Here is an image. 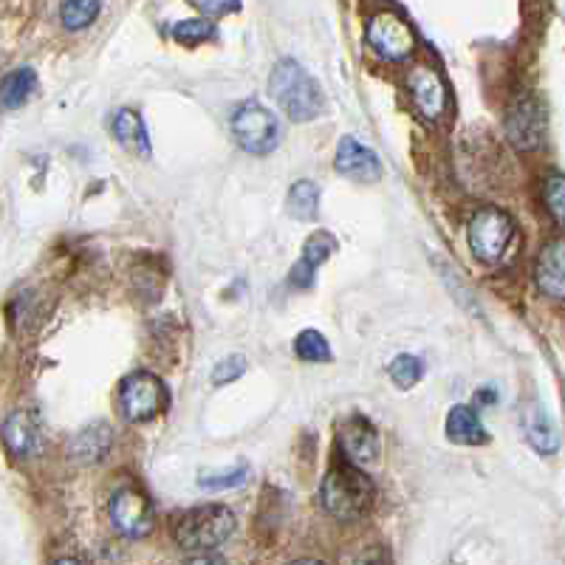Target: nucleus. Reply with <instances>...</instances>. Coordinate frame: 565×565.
Here are the masks:
<instances>
[{
	"mask_svg": "<svg viewBox=\"0 0 565 565\" xmlns=\"http://www.w3.org/2000/svg\"><path fill=\"white\" fill-rule=\"evenodd\" d=\"M319 497L325 512L334 515L337 520H360L373 507L376 487L360 466L345 461L329 469L319 487Z\"/></svg>",
	"mask_w": 565,
	"mask_h": 565,
	"instance_id": "1",
	"label": "nucleus"
},
{
	"mask_svg": "<svg viewBox=\"0 0 565 565\" xmlns=\"http://www.w3.org/2000/svg\"><path fill=\"white\" fill-rule=\"evenodd\" d=\"M269 88L277 105L294 122H311V119L322 113V91L317 79L294 59H280L272 71Z\"/></svg>",
	"mask_w": 565,
	"mask_h": 565,
	"instance_id": "2",
	"label": "nucleus"
},
{
	"mask_svg": "<svg viewBox=\"0 0 565 565\" xmlns=\"http://www.w3.org/2000/svg\"><path fill=\"white\" fill-rule=\"evenodd\" d=\"M235 531V515L218 503H206L184 512L173 526V538L184 551L206 554L224 546Z\"/></svg>",
	"mask_w": 565,
	"mask_h": 565,
	"instance_id": "3",
	"label": "nucleus"
},
{
	"mask_svg": "<svg viewBox=\"0 0 565 565\" xmlns=\"http://www.w3.org/2000/svg\"><path fill=\"white\" fill-rule=\"evenodd\" d=\"M515 241V221L509 213L497 206H484L469 221V249L487 266H495L503 260Z\"/></svg>",
	"mask_w": 565,
	"mask_h": 565,
	"instance_id": "4",
	"label": "nucleus"
},
{
	"mask_svg": "<svg viewBox=\"0 0 565 565\" xmlns=\"http://www.w3.org/2000/svg\"><path fill=\"white\" fill-rule=\"evenodd\" d=\"M229 128H232L235 141L252 156L272 153L280 141V128H277L275 113L257 102H244L241 108H237L232 113Z\"/></svg>",
	"mask_w": 565,
	"mask_h": 565,
	"instance_id": "5",
	"label": "nucleus"
},
{
	"mask_svg": "<svg viewBox=\"0 0 565 565\" xmlns=\"http://www.w3.org/2000/svg\"><path fill=\"white\" fill-rule=\"evenodd\" d=\"M170 404V393L164 388V382L147 371L131 373L122 388H119V407H122V415L133 424L151 422L159 413H164Z\"/></svg>",
	"mask_w": 565,
	"mask_h": 565,
	"instance_id": "6",
	"label": "nucleus"
},
{
	"mask_svg": "<svg viewBox=\"0 0 565 565\" xmlns=\"http://www.w3.org/2000/svg\"><path fill=\"white\" fill-rule=\"evenodd\" d=\"M507 139L515 151H538L546 139V108L534 94L518 97L507 110Z\"/></svg>",
	"mask_w": 565,
	"mask_h": 565,
	"instance_id": "7",
	"label": "nucleus"
},
{
	"mask_svg": "<svg viewBox=\"0 0 565 565\" xmlns=\"http://www.w3.org/2000/svg\"><path fill=\"white\" fill-rule=\"evenodd\" d=\"M365 37L368 43L373 46V51L384 59H407L415 48V32L413 26L396 15V12H379L368 20V28H365Z\"/></svg>",
	"mask_w": 565,
	"mask_h": 565,
	"instance_id": "8",
	"label": "nucleus"
},
{
	"mask_svg": "<svg viewBox=\"0 0 565 565\" xmlns=\"http://www.w3.org/2000/svg\"><path fill=\"white\" fill-rule=\"evenodd\" d=\"M108 512H110L113 528L122 534V538H131V540H139V538H144V534H151V528L156 523L151 500H147V495L139 492L136 487L119 489L110 497Z\"/></svg>",
	"mask_w": 565,
	"mask_h": 565,
	"instance_id": "9",
	"label": "nucleus"
},
{
	"mask_svg": "<svg viewBox=\"0 0 565 565\" xmlns=\"http://www.w3.org/2000/svg\"><path fill=\"white\" fill-rule=\"evenodd\" d=\"M407 88H410L415 110H419L427 122H435L444 113V108H447V88H444V79L435 68L415 66L407 77Z\"/></svg>",
	"mask_w": 565,
	"mask_h": 565,
	"instance_id": "10",
	"label": "nucleus"
},
{
	"mask_svg": "<svg viewBox=\"0 0 565 565\" xmlns=\"http://www.w3.org/2000/svg\"><path fill=\"white\" fill-rule=\"evenodd\" d=\"M337 441L345 461L351 464H371L379 458V433L362 415H351L348 422H342Z\"/></svg>",
	"mask_w": 565,
	"mask_h": 565,
	"instance_id": "11",
	"label": "nucleus"
},
{
	"mask_svg": "<svg viewBox=\"0 0 565 565\" xmlns=\"http://www.w3.org/2000/svg\"><path fill=\"white\" fill-rule=\"evenodd\" d=\"M337 173L353 182L373 184L382 178V164L371 147L360 144L353 136H345L337 147Z\"/></svg>",
	"mask_w": 565,
	"mask_h": 565,
	"instance_id": "12",
	"label": "nucleus"
},
{
	"mask_svg": "<svg viewBox=\"0 0 565 565\" xmlns=\"http://www.w3.org/2000/svg\"><path fill=\"white\" fill-rule=\"evenodd\" d=\"M4 441L15 458H35L43 453V433L32 413L15 410L4 424Z\"/></svg>",
	"mask_w": 565,
	"mask_h": 565,
	"instance_id": "13",
	"label": "nucleus"
},
{
	"mask_svg": "<svg viewBox=\"0 0 565 565\" xmlns=\"http://www.w3.org/2000/svg\"><path fill=\"white\" fill-rule=\"evenodd\" d=\"M534 277L543 294L554 297V300H565V237L549 241L540 255L538 266H534Z\"/></svg>",
	"mask_w": 565,
	"mask_h": 565,
	"instance_id": "14",
	"label": "nucleus"
},
{
	"mask_svg": "<svg viewBox=\"0 0 565 565\" xmlns=\"http://www.w3.org/2000/svg\"><path fill=\"white\" fill-rule=\"evenodd\" d=\"M337 249V237L329 235V232H314L306 246H303V257L294 263V269H291V286L297 288H309L314 283V272H317V266L325 263L331 257V252Z\"/></svg>",
	"mask_w": 565,
	"mask_h": 565,
	"instance_id": "15",
	"label": "nucleus"
},
{
	"mask_svg": "<svg viewBox=\"0 0 565 565\" xmlns=\"http://www.w3.org/2000/svg\"><path fill=\"white\" fill-rule=\"evenodd\" d=\"M523 427H526V438L534 450L540 455H554L560 450V435H557V427L554 422L549 419V413L538 404L531 402L523 413Z\"/></svg>",
	"mask_w": 565,
	"mask_h": 565,
	"instance_id": "16",
	"label": "nucleus"
},
{
	"mask_svg": "<svg viewBox=\"0 0 565 565\" xmlns=\"http://www.w3.org/2000/svg\"><path fill=\"white\" fill-rule=\"evenodd\" d=\"M447 435L455 444H466V447H475V444L487 441V430L484 422L475 407L469 404H455L447 415Z\"/></svg>",
	"mask_w": 565,
	"mask_h": 565,
	"instance_id": "17",
	"label": "nucleus"
},
{
	"mask_svg": "<svg viewBox=\"0 0 565 565\" xmlns=\"http://www.w3.org/2000/svg\"><path fill=\"white\" fill-rule=\"evenodd\" d=\"M35 91H37V74L28 68V66H23V68H17V71H12V74L4 77L0 99H4V108H6V110H17V108H23L28 99L35 97Z\"/></svg>",
	"mask_w": 565,
	"mask_h": 565,
	"instance_id": "18",
	"label": "nucleus"
},
{
	"mask_svg": "<svg viewBox=\"0 0 565 565\" xmlns=\"http://www.w3.org/2000/svg\"><path fill=\"white\" fill-rule=\"evenodd\" d=\"M110 430L108 424H94V427H85L74 444H71V455L79 458V461H102L110 450Z\"/></svg>",
	"mask_w": 565,
	"mask_h": 565,
	"instance_id": "19",
	"label": "nucleus"
},
{
	"mask_svg": "<svg viewBox=\"0 0 565 565\" xmlns=\"http://www.w3.org/2000/svg\"><path fill=\"white\" fill-rule=\"evenodd\" d=\"M113 133L125 147H133V151L151 156V141H147L144 122H141V116L136 110H128V108L119 110L116 119H113Z\"/></svg>",
	"mask_w": 565,
	"mask_h": 565,
	"instance_id": "20",
	"label": "nucleus"
},
{
	"mask_svg": "<svg viewBox=\"0 0 565 565\" xmlns=\"http://www.w3.org/2000/svg\"><path fill=\"white\" fill-rule=\"evenodd\" d=\"M286 204H288L286 210H288L291 218L311 221V218H317V210H319V187L314 182H309V178H303V182H297L288 190Z\"/></svg>",
	"mask_w": 565,
	"mask_h": 565,
	"instance_id": "21",
	"label": "nucleus"
},
{
	"mask_svg": "<svg viewBox=\"0 0 565 565\" xmlns=\"http://www.w3.org/2000/svg\"><path fill=\"white\" fill-rule=\"evenodd\" d=\"M102 9V0H63L59 6V17L68 32H79V28L91 26Z\"/></svg>",
	"mask_w": 565,
	"mask_h": 565,
	"instance_id": "22",
	"label": "nucleus"
},
{
	"mask_svg": "<svg viewBox=\"0 0 565 565\" xmlns=\"http://www.w3.org/2000/svg\"><path fill=\"white\" fill-rule=\"evenodd\" d=\"M294 353L300 356L303 362H329L331 360V348H329V340H325L319 331L314 329H306L297 334L294 340Z\"/></svg>",
	"mask_w": 565,
	"mask_h": 565,
	"instance_id": "23",
	"label": "nucleus"
},
{
	"mask_svg": "<svg viewBox=\"0 0 565 565\" xmlns=\"http://www.w3.org/2000/svg\"><path fill=\"white\" fill-rule=\"evenodd\" d=\"M391 379L399 384V388H413L415 382H419L422 376H424V365H422V360L419 356H413V353H402V356H396V360L391 362Z\"/></svg>",
	"mask_w": 565,
	"mask_h": 565,
	"instance_id": "24",
	"label": "nucleus"
},
{
	"mask_svg": "<svg viewBox=\"0 0 565 565\" xmlns=\"http://www.w3.org/2000/svg\"><path fill=\"white\" fill-rule=\"evenodd\" d=\"M173 37L182 46H198L204 40L215 37V26L210 20H182L173 26Z\"/></svg>",
	"mask_w": 565,
	"mask_h": 565,
	"instance_id": "25",
	"label": "nucleus"
},
{
	"mask_svg": "<svg viewBox=\"0 0 565 565\" xmlns=\"http://www.w3.org/2000/svg\"><path fill=\"white\" fill-rule=\"evenodd\" d=\"M546 210L560 229H565V175H551L543 190Z\"/></svg>",
	"mask_w": 565,
	"mask_h": 565,
	"instance_id": "26",
	"label": "nucleus"
},
{
	"mask_svg": "<svg viewBox=\"0 0 565 565\" xmlns=\"http://www.w3.org/2000/svg\"><path fill=\"white\" fill-rule=\"evenodd\" d=\"M246 478H249V469H246V466H237V469H232V472L218 475V478H213V475H204L198 484H201L204 489H235V487L246 484Z\"/></svg>",
	"mask_w": 565,
	"mask_h": 565,
	"instance_id": "27",
	"label": "nucleus"
},
{
	"mask_svg": "<svg viewBox=\"0 0 565 565\" xmlns=\"http://www.w3.org/2000/svg\"><path fill=\"white\" fill-rule=\"evenodd\" d=\"M244 371H246V360H244V356H229V360L218 362V368L213 371V382H215V384L235 382L237 376H244Z\"/></svg>",
	"mask_w": 565,
	"mask_h": 565,
	"instance_id": "28",
	"label": "nucleus"
},
{
	"mask_svg": "<svg viewBox=\"0 0 565 565\" xmlns=\"http://www.w3.org/2000/svg\"><path fill=\"white\" fill-rule=\"evenodd\" d=\"M193 6L206 17H224L241 9V0H193Z\"/></svg>",
	"mask_w": 565,
	"mask_h": 565,
	"instance_id": "29",
	"label": "nucleus"
}]
</instances>
